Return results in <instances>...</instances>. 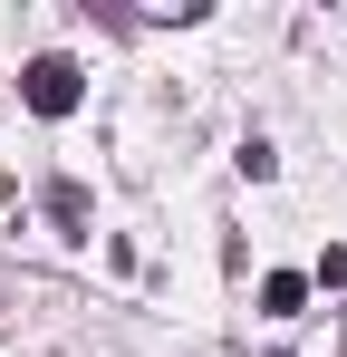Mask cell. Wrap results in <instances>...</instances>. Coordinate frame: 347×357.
I'll return each mask as SVG.
<instances>
[{
    "instance_id": "1",
    "label": "cell",
    "mask_w": 347,
    "mask_h": 357,
    "mask_svg": "<svg viewBox=\"0 0 347 357\" xmlns=\"http://www.w3.org/2000/svg\"><path fill=\"white\" fill-rule=\"evenodd\" d=\"M20 97H29L39 116H68V107L87 97V77H77V59H29L20 68Z\"/></svg>"
},
{
    "instance_id": "2",
    "label": "cell",
    "mask_w": 347,
    "mask_h": 357,
    "mask_svg": "<svg viewBox=\"0 0 347 357\" xmlns=\"http://www.w3.org/2000/svg\"><path fill=\"white\" fill-rule=\"evenodd\" d=\"M261 309H270V319H299V309H309V271H270V280H261Z\"/></svg>"
}]
</instances>
